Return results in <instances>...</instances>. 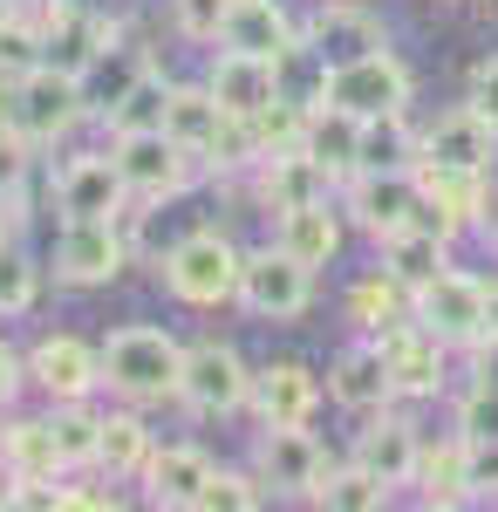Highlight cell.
<instances>
[{"label": "cell", "mask_w": 498, "mask_h": 512, "mask_svg": "<svg viewBox=\"0 0 498 512\" xmlns=\"http://www.w3.org/2000/svg\"><path fill=\"white\" fill-rule=\"evenodd\" d=\"M178 376H185V342L151 321H130L103 342V390H116L123 403H164L178 396Z\"/></svg>", "instance_id": "1"}, {"label": "cell", "mask_w": 498, "mask_h": 512, "mask_svg": "<svg viewBox=\"0 0 498 512\" xmlns=\"http://www.w3.org/2000/svg\"><path fill=\"white\" fill-rule=\"evenodd\" d=\"M82 117H89V89H82V76L55 69V62H35V69L7 76V123H14L35 151L55 144V137H69Z\"/></svg>", "instance_id": "2"}, {"label": "cell", "mask_w": 498, "mask_h": 512, "mask_svg": "<svg viewBox=\"0 0 498 512\" xmlns=\"http://www.w3.org/2000/svg\"><path fill=\"white\" fill-rule=\"evenodd\" d=\"M239 274H246V253H239L219 226H198V233H185L164 253V287H171L185 308L239 301Z\"/></svg>", "instance_id": "3"}, {"label": "cell", "mask_w": 498, "mask_h": 512, "mask_svg": "<svg viewBox=\"0 0 498 512\" xmlns=\"http://www.w3.org/2000/svg\"><path fill=\"white\" fill-rule=\"evenodd\" d=\"M116 171H123V185L137 205H157V198H178L192 185L198 158L171 137V130H130V137H116Z\"/></svg>", "instance_id": "4"}, {"label": "cell", "mask_w": 498, "mask_h": 512, "mask_svg": "<svg viewBox=\"0 0 498 512\" xmlns=\"http://www.w3.org/2000/svg\"><path fill=\"white\" fill-rule=\"evenodd\" d=\"M239 308L253 321H301L307 308H314V267L294 260L287 246L253 253L246 274H239Z\"/></svg>", "instance_id": "5"}, {"label": "cell", "mask_w": 498, "mask_h": 512, "mask_svg": "<svg viewBox=\"0 0 498 512\" xmlns=\"http://www.w3.org/2000/svg\"><path fill=\"white\" fill-rule=\"evenodd\" d=\"M35 21H41V62H55V69H69V76H89L116 41L110 14H96V7H82V0H48Z\"/></svg>", "instance_id": "6"}, {"label": "cell", "mask_w": 498, "mask_h": 512, "mask_svg": "<svg viewBox=\"0 0 498 512\" xmlns=\"http://www.w3.org/2000/svg\"><path fill=\"white\" fill-rule=\"evenodd\" d=\"M253 396V376H246V362L232 342H192L185 349V376H178V403L192 410V417H226Z\"/></svg>", "instance_id": "7"}, {"label": "cell", "mask_w": 498, "mask_h": 512, "mask_svg": "<svg viewBox=\"0 0 498 512\" xmlns=\"http://www.w3.org/2000/svg\"><path fill=\"white\" fill-rule=\"evenodd\" d=\"M492 158H498V123L478 117L471 103L444 110V117L423 130V171H464V178H492Z\"/></svg>", "instance_id": "8"}, {"label": "cell", "mask_w": 498, "mask_h": 512, "mask_svg": "<svg viewBox=\"0 0 498 512\" xmlns=\"http://www.w3.org/2000/svg\"><path fill=\"white\" fill-rule=\"evenodd\" d=\"M123 260H130V239L116 233V219H62V239H55L62 287H110Z\"/></svg>", "instance_id": "9"}, {"label": "cell", "mask_w": 498, "mask_h": 512, "mask_svg": "<svg viewBox=\"0 0 498 512\" xmlns=\"http://www.w3.org/2000/svg\"><path fill=\"white\" fill-rule=\"evenodd\" d=\"M417 321L430 335H444L451 349H478L485 342V280L444 267L430 287H417Z\"/></svg>", "instance_id": "10"}, {"label": "cell", "mask_w": 498, "mask_h": 512, "mask_svg": "<svg viewBox=\"0 0 498 512\" xmlns=\"http://www.w3.org/2000/svg\"><path fill=\"white\" fill-rule=\"evenodd\" d=\"M417 198H423L417 171H355L342 185V205L355 212V226L369 239H396L417 219Z\"/></svg>", "instance_id": "11"}, {"label": "cell", "mask_w": 498, "mask_h": 512, "mask_svg": "<svg viewBox=\"0 0 498 512\" xmlns=\"http://www.w3.org/2000/svg\"><path fill=\"white\" fill-rule=\"evenodd\" d=\"M321 103H342L355 117H389V110L410 103V69L389 48H376V55L348 62V69H328V96Z\"/></svg>", "instance_id": "12"}, {"label": "cell", "mask_w": 498, "mask_h": 512, "mask_svg": "<svg viewBox=\"0 0 498 512\" xmlns=\"http://www.w3.org/2000/svg\"><path fill=\"white\" fill-rule=\"evenodd\" d=\"M28 383L48 390L55 403H82L103 390V349H89L82 335H41L28 349Z\"/></svg>", "instance_id": "13"}, {"label": "cell", "mask_w": 498, "mask_h": 512, "mask_svg": "<svg viewBox=\"0 0 498 512\" xmlns=\"http://www.w3.org/2000/svg\"><path fill=\"white\" fill-rule=\"evenodd\" d=\"M376 349H383L389 362V383H396V396H437L444 390V335H430L417 315L396 321V328H383L376 335Z\"/></svg>", "instance_id": "14"}, {"label": "cell", "mask_w": 498, "mask_h": 512, "mask_svg": "<svg viewBox=\"0 0 498 512\" xmlns=\"http://www.w3.org/2000/svg\"><path fill=\"white\" fill-rule=\"evenodd\" d=\"M301 41L328 62V69H348V62H362V55H376V48H389L383 21L369 14V7H355V0H328L314 21L301 28Z\"/></svg>", "instance_id": "15"}, {"label": "cell", "mask_w": 498, "mask_h": 512, "mask_svg": "<svg viewBox=\"0 0 498 512\" xmlns=\"http://www.w3.org/2000/svg\"><path fill=\"white\" fill-rule=\"evenodd\" d=\"M212 96L226 103L232 117H260L267 103H280V55H246V48H219L212 55Z\"/></svg>", "instance_id": "16"}, {"label": "cell", "mask_w": 498, "mask_h": 512, "mask_svg": "<svg viewBox=\"0 0 498 512\" xmlns=\"http://www.w3.org/2000/svg\"><path fill=\"white\" fill-rule=\"evenodd\" d=\"M253 472L267 478V492H314V478L328 472V458H321V444L307 437V424H273L260 431V451H253Z\"/></svg>", "instance_id": "17"}, {"label": "cell", "mask_w": 498, "mask_h": 512, "mask_svg": "<svg viewBox=\"0 0 498 512\" xmlns=\"http://www.w3.org/2000/svg\"><path fill=\"white\" fill-rule=\"evenodd\" d=\"M55 205H62V219H116L130 205V185L116 158H69L55 178Z\"/></svg>", "instance_id": "18"}, {"label": "cell", "mask_w": 498, "mask_h": 512, "mask_svg": "<svg viewBox=\"0 0 498 512\" xmlns=\"http://www.w3.org/2000/svg\"><path fill=\"white\" fill-rule=\"evenodd\" d=\"M253 198H260L273 219H280V212H294V205L335 198V178L307 158V151H280V158H260V164H253Z\"/></svg>", "instance_id": "19"}, {"label": "cell", "mask_w": 498, "mask_h": 512, "mask_svg": "<svg viewBox=\"0 0 498 512\" xmlns=\"http://www.w3.org/2000/svg\"><path fill=\"white\" fill-rule=\"evenodd\" d=\"M301 151L321 164L335 185H348V178L362 171V117L342 110V103H314V110H307V130H301Z\"/></svg>", "instance_id": "20"}, {"label": "cell", "mask_w": 498, "mask_h": 512, "mask_svg": "<svg viewBox=\"0 0 498 512\" xmlns=\"http://www.w3.org/2000/svg\"><path fill=\"white\" fill-rule=\"evenodd\" d=\"M246 403H253L260 431H273V424H307L314 403H321V383H314L307 362H273V369L253 376V396H246Z\"/></svg>", "instance_id": "21"}, {"label": "cell", "mask_w": 498, "mask_h": 512, "mask_svg": "<svg viewBox=\"0 0 498 512\" xmlns=\"http://www.w3.org/2000/svg\"><path fill=\"white\" fill-rule=\"evenodd\" d=\"M328 396H335L342 410H355V417H376L389 396H396V383H389V362H383V349H376V335L335 355V369H328Z\"/></svg>", "instance_id": "22"}, {"label": "cell", "mask_w": 498, "mask_h": 512, "mask_svg": "<svg viewBox=\"0 0 498 512\" xmlns=\"http://www.w3.org/2000/svg\"><path fill=\"white\" fill-rule=\"evenodd\" d=\"M212 472H219V465H212L198 444H164V451H151V465H144V499L164 506V512H192Z\"/></svg>", "instance_id": "23"}, {"label": "cell", "mask_w": 498, "mask_h": 512, "mask_svg": "<svg viewBox=\"0 0 498 512\" xmlns=\"http://www.w3.org/2000/svg\"><path fill=\"white\" fill-rule=\"evenodd\" d=\"M355 465H369V472L383 478V485H417V465H423V437L410 417H376L362 444H355Z\"/></svg>", "instance_id": "24"}, {"label": "cell", "mask_w": 498, "mask_h": 512, "mask_svg": "<svg viewBox=\"0 0 498 512\" xmlns=\"http://www.w3.org/2000/svg\"><path fill=\"white\" fill-rule=\"evenodd\" d=\"M294 41L301 28L280 0H232L226 28H219V48H246V55H287Z\"/></svg>", "instance_id": "25"}, {"label": "cell", "mask_w": 498, "mask_h": 512, "mask_svg": "<svg viewBox=\"0 0 498 512\" xmlns=\"http://www.w3.org/2000/svg\"><path fill=\"white\" fill-rule=\"evenodd\" d=\"M0 465H7V478H62L69 472V458L55 444V417H14V424H0Z\"/></svg>", "instance_id": "26"}, {"label": "cell", "mask_w": 498, "mask_h": 512, "mask_svg": "<svg viewBox=\"0 0 498 512\" xmlns=\"http://www.w3.org/2000/svg\"><path fill=\"white\" fill-rule=\"evenodd\" d=\"M226 117H232V110L212 96V82H178V89H171V117H164V130L205 164V158H212V144H219V130H226Z\"/></svg>", "instance_id": "27"}, {"label": "cell", "mask_w": 498, "mask_h": 512, "mask_svg": "<svg viewBox=\"0 0 498 512\" xmlns=\"http://www.w3.org/2000/svg\"><path fill=\"white\" fill-rule=\"evenodd\" d=\"M273 246H287V253L307 260V267H328V260L342 253V219H335V205L314 198V205L280 212V219H273Z\"/></svg>", "instance_id": "28"}, {"label": "cell", "mask_w": 498, "mask_h": 512, "mask_svg": "<svg viewBox=\"0 0 498 512\" xmlns=\"http://www.w3.org/2000/svg\"><path fill=\"white\" fill-rule=\"evenodd\" d=\"M417 499L423 506H471L478 492H471V444L464 437H451V444H423V465H417Z\"/></svg>", "instance_id": "29"}, {"label": "cell", "mask_w": 498, "mask_h": 512, "mask_svg": "<svg viewBox=\"0 0 498 512\" xmlns=\"http://www.w3.org/2000/svg\"><path fill=\"white\" fill-rule=\"evenodd\" d=\"M383 267L417 294V287H430V280L451 267V239H444V233H423V226H403L396 239H383Z\"/></svg>", "instance_id": "30"}, {"label": "cell", "mask_w": 498, "mask_h": 512, "mask_svg": "<svg viewBox=\"0 0 498 512\" xmlns=\"http://www.w3.org/2000/svg\"><path fill=\"white\" fill-rule=\"evenodd\" d=\"M171 89H178V82L164 76V69H144V76H137L110 103V110H103L110 137H130V130H164V117H171Z\"/></svg>", "instance_id": "31"}, {"label": "cell", "mask_w": 498, "mask_h": 512, "mask_svg": "<svg viewBox=\"0 0 498 512\" xmlns=\"http://www.w3.org/2000/svg\"><path fill=\"white\" fill-rule=\"evenodd\" d=\"M348 315H355V328H362V335H383V328H396V321L417 315V294H410L403 280L389 274V267H376L369 280H355V294H348Z\"/></svg>", "instance_id": "32"}, {"label": "cell", "mask_w": 498, "mask_h": 512, "mask_svg": "<svg viewBox=\"0 0 498 512\" xmlns=\"http://www.w3.org/2000/svg\"><path fill=\"white\" fill-rule=\"evenodd\" d=\"M151 431H144V417L137 410H103V444H96V465L110 478H144L151 465Z\"/></svg>", "instance_id": "33"}, {"label": "cell", "mask_w": 498, "mask_h": 512, "mask_svg": "<svg viewBox=\"0 0 498 512\" xmlns=\"http://www.w3.org/2000/svg\"><path fill=\"white\" fill-rule=\"evenodd\" d=\"M389 492L396 485H383V478L369 472V465H328V472L314 478V492H307V506H328V512H383Z\"/></svg>", "instance_id": "34"}, {"label": "cell", "mask_w": 498, "mask_h": 512, "mask_svg": "<svg viewBox=\"0 0 498 512\" xmlns=\"http://www.w3.org/2000/svg\"><path fill=\"white\" fill-rule=\"evenodd\" d=\"M423 137H410L403 110L389 117H362V171H417Z\"/></svg>", "instance_id": "35"}, {"label": "cell", "mask_w": 498, "mask_h": 512, "mask_svg": "<svg viewBox=\"0 0 498 512\" xmlns=\"http://www.w3.org/2000/svg\"><path fill=\"white\" fill-rule=\"evenodd\" d=\"M144 69H151V55H144V48H130V41H110V55H103V62L82 76V89H89V110H110V103H116V96H123V89H130L137 76H144Z\"/></svg>", "instance_id": "36"}, {"label": "cell", "mask_w": 498, "mask_h": 512, "mask_svg": "<svg viewBox=\"0 0 498 512\" xmlns=\"http://www.w3.org/2000/svg\"><path fill=\"white\" fill-rule=\"evenodd\" d=\"M55 444L69 465H96V444H103V410L82 396V403H55Z\"/></svg>", "instance_id": "37"}, {"label": "cell", "mask_w": 498, "mask_h": 512, "mask_svg": "<svg viewBox=\"0 0 498 512\" xmlns=\"http://www.w3.org/2000/svg\"><path fill=\"white\" fill-rule=\"evenodd\" d=\"M267 506V478L260 472H212L192 512H260Z\"/></svg>", "instance_id": "38"}, {"label": "cell", "mask_w": 498, "mask_h": 512, "mask_svg": "<svg viewBox=\"0 0 498 512\" xmlns=\"http://www.w3.org/2000/svg\"><path fill=\"white\" fill-rule=\"evenodd\" d=\"M35 287H41L35 260H28L21 246H0V321L28 315V308H35Z\"/></svg>", "instance_id": "39"}, {"label": "cell", "mask_w": 498, "mask_h": 512, "mask_svg": "<svg viewBox=\"0 0 498 512\" xmlns=\"http://www.w3.org/2000/svg\"><path fill=\"white\" fill-rule=\"evenodd\" d=\"M226 14H232V0H171V21H178L185 41H219Z\"/></svg>", "instance_id": "40"}, {"label": "cell", "mask_w": 498, "mask_h": 512, "mask_svg": "<svg viewBox=\"0 0 498 512\" xmlns=\"http://www.w3.org/2000/svg\"><path fill=\"white\" fill-rule=\"evenodd\" d=\"M458 437H471V444H492L498 437V383H478L458 403Z\"/></svg>", "instance_id": "41"}, {"label": "cell", "mask_w": 498, "mask_h": 512, "mask_svg": "<svg viewBox=\"0 0 498 512\" xmlns=\"http://www.w3.org/2000/svg\"><path fill=\"white\" fill-rule=\"evenodd\" d=\"M28 164H35V144H28L14 123H0V198H21V185H28Z\"/></svg>", "instance_id": "42"}, {"label": "cell", "mask_w": 498, "mask_h": 512, "mask_svg": "<svg viewBox=\"0 0 498 512\" xmlns=\"http://www.w3.org/2000/svg\"><path fill=\"white\" fill-rule=\"evenodd\" d=\"M464 103L478 110V117L498 123V55H485L478 69H471V89H464Z\"/></svg>", "instance_id": "43"}, {"label": "cell", "mask_w": 498, "mask_h": 512, "mask_svg": "<svg viewBox=\"0 0 498 512\" xmlns=\"http://www.w3.org/2000/svg\"><path fill=\"white\" fill-rule=\"evenodd\" d=\"M464 444H471V437H464ZM471 492H478V499L492 492L498 499V437L492 444H471Z\"/></svg>", "instance_id": "44"}, {"label": "cell", "mask_w": 498, "mask_h": 512, "mask_svg": "<svg viewBox=\"0 0 498 512\" xmlns=\"http://www.w3.org/2000/svg\"><path fill=\"white\" fill-rule=\"evenodd\" d=\"M21 383H28V355H14L7 342H0V403H14Z\"/></svg>", "instance_id": "45"}, {"label": "cell", "mask_w": 498, "mask_h": 512, "mask_svg": "<svg viewBox=\"0 0 498 512\" xmlns=\"http://www.w3.org/2000/svg\"><path fill=\"white\" fill-rule=\"evenodd\" d=\"M62 506H82V512H116V492H103V485H62Z\"/></svg>", "instance_id": "46"}, {"label": "cell", "mask_w": 498, "mask_h": 512, "mask_svg": "<svg viewBox=\"0 0 498 512\" xmlns=\"http://www.w3.org/2000/svg\"><path fill=\"white\" fill-rule=\"evenodd\" d=\"M478 233L492 239V253H498V185L485 192V212H478Z\"/></svg>", "instance_id": "47"}, {"label": "cell", "mask_w": 498, "mask_h": 512, "mask_svg": "<svg viewBox=\"0 0 498 512\" xmlns=\"http://www.w3.org/2000/svg\"><path fill=\"white\" fill-rule=\"evenodd\" d=\"M485 342H498V280H485Z\"/></svg>", "instance_id": "48"}, {"label": "cell", "mask_w": 498, "mask_h": 512, "mask_svg": "<svg viewBox=\"0 0 498 512\" xmlns=\"http://www.w3.org/2000/svg\"><path fill=\"white\" fill-rule=\"evenodd\" d=\"M7 7H14V14H41L48 0H7Z\"/></svg>", "instance_id": "49"}, {"label": "cell", "mask_w": 498, "mask_h": 512, "mask_svg": "<svg viewBox=\"0 0 498 512\" xmlns=\"http://www.w3.org/2000/svg\"><path fill=\"white\" fill-rule=\"evenodd\" d=\"M7 21H14V7H7V0H0V35H7Z\"/></svg>", "instance_id": "50"}, {"label": "cell", "mask_w": 498, "mask_h": 512, "mask_svg": "<svg viewBox=\"0 0 498 512\" xmlns=\"http://www.w3.org/2000/svg\"><path fill=\"white\" fill-rule=\"evenodd\" d=\"M7 485H14V478H7V465H0V506H7Z\"/></svg>", "instance_id": "51"}, {"label": "cell", "mask_w": 498, "mask_h": 512, "mask_svg": "<svg viewBox=\"0 0 498 512\" xmlns=\"http://www.w3.org/2000/svg\"><path fill=\"white\" fill-rule=\"evenodd\" d=\"M0 123H7V76H0Z\"/></svg>", "instance_id": "52"}]
</instances>
